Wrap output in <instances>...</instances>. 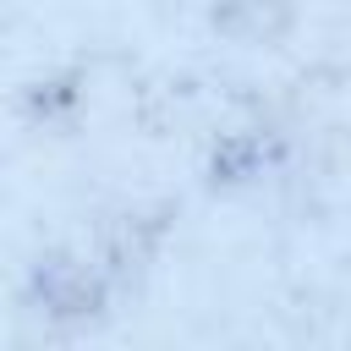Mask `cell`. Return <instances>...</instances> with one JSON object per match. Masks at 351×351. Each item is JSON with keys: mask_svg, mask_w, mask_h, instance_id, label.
Here are the masks:
<instances>
[{"mask_svg": "<svg viewBox=\"0 0 351 351\" xmlns=\"http://www.w3.org/2000/svg\"><path fill=\"white\" fill-rule=\"evenodd\" d=\"M104 302H110V280L104 269L71 258V252H49L27 269V285H22V307H33L44 324H93L104 318Z\"/></svg>", "mask_w": 351, "mask_h": 351, "instance_id": "obj_1", "label": "cell"}, {"mask_svg": "<svg viewBox=\"0 0 351 351\" xmlns=\"http://www.w3.org/2000/svg\"><path fill=\"white\" fill-rule=\"evenodd\" d=\"M208 22L241 49H274L296 27V0H214Z\"/></svg>", "mask_w": 351, "mask_h": 351, "instance_id": "obj_2", "label": "cell"}]
</instances>
